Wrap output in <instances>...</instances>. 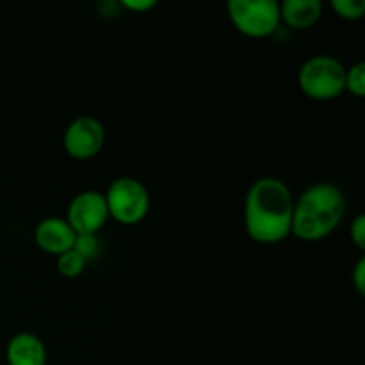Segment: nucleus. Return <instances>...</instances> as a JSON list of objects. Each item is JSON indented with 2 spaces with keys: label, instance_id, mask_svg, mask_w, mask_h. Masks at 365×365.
Returning a JSON list of instances; mask_svg holds the SVG:
<instances>
[{
  "label": "nucleus",
  "instance_id": "nucleus-12",
  "mask_svg": "<svg viewBox=\"0 0 365 365\" xmlns=\"http://www.w3.org/2000/svg\"><path fill=\"white\" fill-rule=\"evenodd\" d=\"M86 262L96 259L102 252V242H100L98 234H77L75 235L73 248Z\"/></svg>",
  "mask_w": 365,
  "mask_h": 365
},
{
  "label": "nucleus",
  "instance_id": "nucleus-13",
  "mask_svg": "<svg viewBox=\"0 0 365 365\" xmlns=\"http://www.w3.org/2000/svg\"><path fill=\"white\" fill-rule=\"evenodd\" d=\"M331 9L344 20H359L365 13V0H331Z\"/></svg>",
  "mask_w": 365,
  "mask_h": 365
},
{
  "label": "nucleus",
  "instance_id": "nucleus-10",
  "mask_svg": "<svg viewBox=\"0 0 365 365\" xmlns=\"http://www.w3.org/2000/svg\"><path fill=\"white\" fill-rule=\"evenodd\" d=\"M323 16V4L319 0H285L280 4L282 21L296 31L314 27Z\"/></svg>",
  "mask_w": 365,
  "mask_h": 365
},
{
  "label": "nucleus",
  "instance_id": "nucleus-7",
  "mask_svg": "<svg viewBox=\"0 0 365 365\" xmlns=\"http://www.w3.org/2000/svg\"><path fill=\"white\" fill-rule=\"evenodd\" d=\"M68 221L75 234H98L100 228L109 220L106 196L98 191H82L75 196L68 207Z\"/></svg>",
  "mask_w": 365,
  "mask_h": 365
},
{
  "label": "nucleus",
  "instance_id": "nucleus-11",
  "mask_svg": "<svg viewBox=\"0 0 365 365\" xmlns=\"http://www.w3.org/2000/svg\"><path fill=\"white\" fill-rule=\"evenodd\" d=\"M86 266H88V262H86L75 250H68V252L61 253V255L57 257V271H59L64 278L81 277V274L84 273Z\"/></svg>",
  "mask_w": 365,
  "mask_h": 365
},
{
  "label": "nucleus",
  "instance_id": "nucleus-3",
  "mask_svg": "<svg viewBox=\"0 0 365 365\" xmlns=\"http://www.w3.org/2000/svg\"><path fill=\"white\" fill-rule=\"evenodd\" d=\"M298 82L309 98L335 100L346 91V68L334 56H314L299 68Z\"/></svg>",
  "mask_w": 365,
  "mask_h": 365
},
{
  "label": "nucleus",
  "instance_id": "nucleus-15",
  "mask_svg": "<svg viewBox=\"0 0 365 365\" xmlns=\"http://www.w3.org/2000/svg\"><path fill=\"white\" fill-rule=\"evenodd\" d=\"M349 235H351V241L359 246L360 250H365V216L359 214V216L353 220L351 228H349Z\"/></svg>",
  "mask_w": 365,
  "mask_h": 365
},
{
  "label": "nucleus",
  "instance_id": "nucleus-17",
  "mask_svg": "<svg viewBox=\"0 0 365 365\" xmlns=\"http://www.w3.org/2000/svg\"><path fill=\"white\" fill-rule=\"evenodd\" d=\"M155 0H121V6L130 11H138V13L152 9V7H155Z\"/></svg>",
  "mask_w": 365,
  "mask_h": 365
},
{
  "label": "nucleus",
  "instance_id": "nucleus-4",
  "mask_svg": "<svg viewBox=\"0 0 365 365\" xmlns=\"http://www.w3.org/2000/svg\"><path fill=\"white\" fill-rule=\"evenodd\" d=\"M228 14L234 27L248 38H267L282 24L280 4L274 0H230Z\"/></svg>",
  "mask_w": 365,
  "mask_h": 365
},
{
  "label": "nucleus",
  "instance_id": "nucleus-9",
  "mask_svg": "<svg viewBox=\"0 0 365 365\" xmlns=\"http://www.w3.org/2000/svg\"><path fill=\"white\" fill-rule=\"evenodd\" d=\"M6 360L7 365H45L46 348L38 335L21 331L7 342Z\"/></svg>",
  "mask_w": 365,
  "mask_h": 365
},
{
  "label": "nucleus",
  "instance_id": "nucleus-2",
  "mask_svg": "<svg viewBox=\"0 0 365 365\" xmlns=\"http://www.w3.org/2000/svg\"><path fill=\"white\" fill-rule=\"evenodd\" d=\"M344 212L346 200L337 185L314 184L294 202L291 234L302 241H319L341 225Z\"/></svg>",
  "mask_w": 365,
  "mask_h": 365
},
{
  "label": "nucleus",
  "instance_id": "nucleus-16",
  "mask_svg": "<svg viewBox=\"0 0 365 365\" xmlns=\"http://www.w3.org/2000/svg\"><path fill=\"white\" fill-rule=\"evenodd\" d=\"M353 284H355V289L360 292V294H364L365 292V259H362L356 262L355 269H353Z\"/></svg>",
  "mask_w": 365,
  "mask_h": 365
},
{
  "label": "nucleus",
  "instance_id": "nucleus-6",
  "mask_svg": "<svg viewBox=\"0 0 365 365\" xmlns=\"http://www.w3.org/2000/svg\"><path fill=\"white\" fill-rule=\"evenodd\" d=\"M106 143L103 125L93 116H81L68 125L63 145L68 155L75 160H88L98 155Z\"/></svg>",
  "mask_w": 365,
  "mask_h": 365
},
{
  "label": "nucleus",
  "instance_id": "nucleus-8",
  "mask_svg": "<svg viewBox=\"0 0 365 365\" xmlns=\"http://www.w3.org/2000/svg\"><path fill=\"white\" fill-rule=\"evenodd\" d=\"M75 235L77 234H75L73 228L68 225V221L64 220V217L57 216H50L41 220L34 230L36 245H38L43 252L56 257H59L61 253L73 248Z\"/></svg>",
  "mask_w": 365,
  "mask_h": 365
},
{
  "label": "nucleus",
  "instance_id": "nucleus-14",
  "mask_svg": "<svg viewBox=\"0 0 365 365\" xmlns=\"http://www.w3.org/2000/svg\"><path fill=\"white\" fill-rule=\"evenodd\" d=\"M346 91L355 96L365 95V64L356 63L346 70Z\"/></svg>",
  "mask_w": 365,
  "mask_h": 365
},
{
  "label": "nucleus",
  "instance_id": "nucleus-1",
  "mask_svg": "<svg viewBox=\"0 0 365 365\" xmlns=\"http://www.w3.org/2000/svg\"><path fill=\"white\" fill-rule=\"evenodd\" d=\"M292 210L294 200L284 180L274 177L259 178L246 192V232L260 245H278L291 235Z\"/></svg>",
  "mask_w": 365,
  "mask_h": 365
},
{
  "label": "nucleus",
  "instance_id": "nucleus-5",
  "mask_svg": "<svg viewBox=\"0 0 365 365\" xmlns=\"http://www.w3.org/2000/svg\"><path fill=\"white\" fill-rule=\"evenodd\" d=\"M103 196H106L109 217L121 225L139 223L145 220L150 210V195L138 178H116Z\"/></svg>",
  "mask_w": 365,
  "mask_h": 365
}]
</instances>
